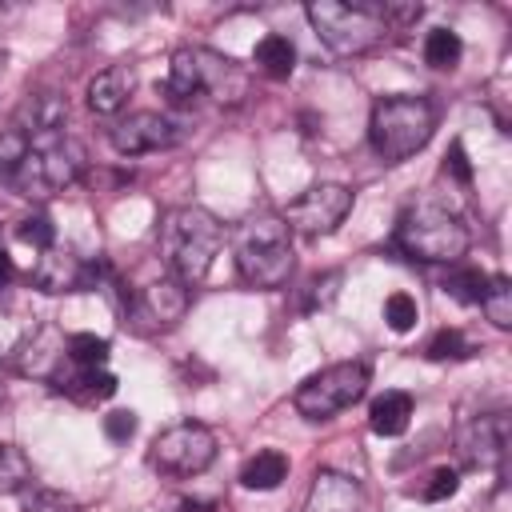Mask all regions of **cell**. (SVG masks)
<instances>
[{"mask_svg": "<svg viewBox=\"0 0 512 512\" xmlns=\"http://www.w3.org/2000/svg\"><path fill=\"white\" fill-rule=\"evenodd\" d=\"M220 244H224L220 220L212 212L196 208V204L172 208L160 220V256H164V268L184 288H196L212 272V260H216Z\"/></svg>", "mask_w": 512, "mask_h": 512, "instance_id": "obj_1", "label": "cell"}, {"mask_svg": "<svg viewBox=\"0 0 512 512\" xmlns=\"http://www.w3.org/2000/svg\"><path fill=\"white\" fill-rule=\"evenodd\" d=\"M396 244L424 264H456L468 252V224L456 208L424 196L396 220Z\"/></svg>", "mask_w": 512, "mask_h": 512, "instance_id": "obj_2", "label": "cell"}, {"mask_svg": "<svg viewBox=\"0 0 512 512\" xmlns=\"http://www.w3.org/2000/svg\"><path fill=\"white\" fill-rule=\"evenodd\" d=\"M436 132V104L428 96H384L372 108L368 120V140L372 152L384 164H400L408 156H416Z\"/></svg>", "mask_w": 512, "mask_h": 512, "instance_id": "obj_3", "label": "cell"}, {"mask_svg": "<svg viewBox=\"0 0 512 512\" xmlns=\"http://www.w3.org/2000/svg\"><path fill=\"white\" fill-rule=\"evenodd\" d=\"M236 268L252 288H280L292 276V232L276 212H256L236 228Z\"/></svg>", "mask_w": 512, "mask_h": 512, "instance_id": "obj_4", "label": "cell"}, {"mask_svg": "<svg viewBox=\"0 0 512 512\" xmlns=\"http://www.w3.org/2000/svg\"><path fill=\"white\" fill-rule=\"evenodd\" d=\"M80 172H84V148L60 132V136L28 140V152H24L20 164L8 172V180L16 184L20 196H28V200H48V196L64 192L68 184H76Z\"/></svg>", "mask_w": 512, "mask_h": 512, "instance_id": "obj_5", "label": "cell"}, {"mask_svg": "<svg viewBox=\"0 0 512 512\" xmlns=\"http://www.w3.org/2000/svg\"><path fill=\"white\" fill-rule=\"evenodd\" d=\"M308 24L316 28V36L336 52V56H360L368 52L380 36H384V4H368V0H312L308 4Z\"/></svg>", "mask_w": 512, "mask_h": 512, "instance_id": "obj_6", "label": "cell"}, {"mask_svg": "<svg viewBox=\"0 0 512 512\" xmlns=\"http://www.w3.org/2000/svg\"><path fill=\"white\" fill-rule=\"evenodd\" d=\"M364 392H368V368L360 360H340V364H328V368L312 372L308 380H300L292 404L308 420H332L336 412L352 408Z\"/></svg>", "mask_w": 512, "mask_h": 512, "instance_id": "obj_7", "label": "cell"}, {"mask_svg": "<svg viewBox=\"0 0 512 512\" xmlns=\"http://www.w3.org/2000/svg\"><path fill=\"white\" fill-rule=\"evenodd\" d=\"M212 460H216V436L196 420H180L152 440V464L168 476H200Z\"/></svg>", "mask_w": 512, "mask_h": 512, "instance_id": "obj_8", "label": "cell"}, {"mask_svg": "<svg viewBox=\"0 0 512 512\" xmlns=\"http://www.w3.org/2000/svg\"><path fill=\"white\" fill-rule=\"evenodd\" d=\"M352 212V192L344 184H312L304 188L288 208H284V224L288 232L300 236H328L344 224V216Z\"/></svg>", "mask_w": 512, "mask_h": 512, "instance_id": "obj_9", "label": "cell"}, {"mask_svg": "<svg viewBox=\"0 0 512 512\" xmlns=\"http://www.w3.org/2000/svg\"><path fill=\"white\" fill-rule=\"evenodd\" d=\"M184 312H188V288L180 280H172V276L136 288L128 296V308H124V316L132 320V328L144 332V336L176 328L184 320Z\"/></svg>", "mask_w": 512, "mask_h": 512, "instance_id": "obj_10", "label": "cell"}, {"mask_svg": "<svg viewBox=\"0 0 512 512\" xmlns=\"http://www.w3.org/2000/svg\"><path fill=\"white\" fill-rule=\"evenodd\" d=\"M108 140L120 156H144V152L172 148L180 140V124L168 112H128L108 128Z\"/></svg>", "mask_w": 512, "mask_h": 512, "instance_id": "obj_11", "label": "cell"}, {"mask_svg": "<svg viewBox=\"0 0 512 512\" xmlns=\"http://www.w3.org/2000/svg\"><path fill=\"white\" fill-rule=\"evenodd\" d=\"M192 68H196V88L208 92L212 100H220V104H240L244 100L248 72L236 60H228L212 48H192Z\"/></svg>", "mask_w": 512, "mask_h": 512, "instance_id": "obj_12", "label": "cell"}, {"mask_svg": "<svg viewBox=\"0 0 512 512\" xmlns=\"http://www.w3.org/2000/svg\"><path fill=\"white\" fill-rule=\"evenodd\" d=\"M48 380H52L56 392H64V396H72V400H80V404H96V400L116 396V376H112L108 368H84V364H72L68 352H64V360L52 368Z\"/></svg>", "mask_w": 512, "mask_h": 512, "instance_id": "obj_13", "label": "cell"}, {"mask_svg": "<svg viewBox=\"0 0 512 512\" xmlns=\"http://www.w3.org/2000/svg\"><path fill=\"white\" fill-rule=\"evenodd\" d=\"M460 448H464L468 464H476V468L500 464V460H504V448H508V416H504V412L476 416V420L460 432Z\"/></svg>", "mask_w": 512, "mask_h": 512, "instance_id": "obj_14", "label": "cell"}, {"mask_svg": "<svg viewBox=\"0 0 512 512\" xmlns=\"http://www.w3.org/2000/svg\"><path fill=\"white\" fill-rule=\"evenodd\" d=\"M64 120H68L64 96H56V92H32V96L16 108L12 128H16L24 140H44V136H60V132H64Z\"/></svg>", "mask_w": 512, "mask_h": 512, "instance_id": "obj_15", "label": "cell"}, {"mask_svg": "<svg viewBox=\"0 0 512 512\" xmlns=\"http://www.w3.org/2000/svg\"><path fill=\"white\" fill-rule=\"evenodd\" d=\"M360 504H364V492H360V484L352 476H344V472H316L304 512H360Z\"/></svg>", "mask_w": 512, "mask_h": 512, "instance_id": "obj_16", "label": "cell"}, {"mask_svg": "<svg viewBox=\"0 0 512 512\" xmlns=\"http://www.w3.org/2000/svg\"><path fill=\"white\" fill-rule=\"evenodd\" d=\"M132 88H136V72L128 64H112V68H104V72H96L88 80V92L84 96H88V108L96 116H116L128 104Z\"/></svg>", "mask_w": 512, "mask_h": 512, "instance_id": "obj_17", "label": "cell"}, {"mask_svg": "<svg viewBox=\"0 0 512 512\" xmlns=\"http://www.w3.org/2000/svg\"><path fill=\"white\" fill-rule=\"evenodd\" d=\"M96 276L92 264H80L72 252H60V248H48L36 264V284L44 292H72V288H88Z\"/></svg>", "mask_w": 512, "mask_h": 512, "instance_id": "obj_18", "label": "cell"}, {"mask_svg": "<svg viewBox=\"0 0 512 512\" xmlns=\"http://www.w3.org/2000/svg\"><path fill=\"white\" fill-rule=\"evenodd\" d=\"M408 420H412V396L408 392H396V388L384 392V396H376L372 408H368V428L376 436H400L408 428Z\"/></svg>", "mask_w": 512, "mask_h": 512, "instance_id": "obj_19", "label": "cell"}, {"mask_svg": "<svg viewBox=\"0 0 512 512\" xmlns=\"http://www.w3.org/2000/svg\"><path fill=\"white\" fill-rule=\"evenodd\" d=\"M252 60H256V68H260L268 80H288L292 68H296V44H292L288 36H280V32H268V36L256 44Z\"/></svg>", "mask_w": 512, "mask_h": 512, "instance_id": "obj_20", "label": "cell"}, {"mask_svg": "<svg viewBox=\"0 0 512 512\" xmlns=\"http://www.w3.org/2000/svg\"><path fill=\"white\" fill-rule=\"evenodd\" d=\"M284 476H288V456L284 452H272V448L248 456L244 468H240V484L252 488V492H272V488H280Z\"/></svg>", "mask_w": 512, "mask_h": 512, "instance_id": "obj_21", "label": "cell"}, {"mask_svg": "<svg viewBox=\"0 0 512 512\" xmlns=\"http://www.w3.org/2000/svg\"><path fill=\"white\" fill-rule=\"evenodd\" d=\"M464 56V40L452 32V28H432L424 36V60L432 68H456Z\"/></svg>", "mask_w": 512, "mask_h": 512, "instance_id": "obj_22", "label": "cell"}, {"mask_svg": "<svg viewBox=\"0 0 512 512\" xmlns=\"http://www.w3.org/2000/svg\"><path fill=\"white\" fill-rule=\"evenodd\" d=\"M480 308H484V316L496 328H512V284H508V276H488V288L480 296Z\"/></svg>", "mask_w": 512, "mask_h": 512, "instance_id": "obj_23", "label": "cell"}, {"mask_svg": "<svg viewBox=\"0 0 512 512\" xmlns=\"http://www.w3.org/2000/svg\"><path fill=\"white\" fill-rule=\"evenodd\" d=\"M108 356H112V348H108L104 336H92V332H76V336H68V360H72V364L104 368Z\"/></svg>", "mask_w": 512, "mask_h": 512, "instance_id": "obj_24", "label": "cell"}, {"mask_svg": "<svg viewBox=\"0 0 512 512\" xmlns=\"http://www.w3.org/2000/svg\"><path fill=\"white\" fill-rule=\"evenodd\" d=\"M32 480V460L16 444H0V492H16Z\"/></svg>", "mask_w": 512, "mask_h": 512, "instance_id": "obj_25", "label": "cell"}, {"mask_svg": "<svg viewBox=\"0 0 512 512\" xmlns=\"http://www.w3.org/2000/svg\"><path fill=\"white\" fill-rule=\"evenodd\" d=\"M484 288H488V276H484L480 268H456V272L444 280V292H448L452 300H460V304H480Z\"/></svg>", "mask_w": 512, "mask_h": 512, "instance_id": "obj_26", "label": "cell"}, {"mask_svg": "<svg viewBox=\"0 0 512 512\" xmlns=\"http://www.w3.org/2000/svg\"><path fill=\"white\" fill-rule=\"evenodd\" d=\"M428 360H464V356H472V344L464 340V332L460 328H440L432 340H428Z\"/></svg>", "mask_w": 512, "mask_h": 512, "instance_id": "obj_27", "label": "cell"}, {"mask_svg": "<svg viewBox=\"0 0 512 512\" xmlns=\"http://www.w3.org/2000/svg\"><path fill=\"white\" fill-rule=\"evenodd\" d=\"M20 512H76V500L56 488H32V492H24Z\"/></svg>", "mask_w": 512, "mask_h": 512, "instance_id": "obj_28", "label": "cell"}, {"mask_svg": "<svg viewBox=\"0 0 512 512\" xmlns=\"http://www.w3.org/2000/svg\"><path fill=\"white\" fill-rule=\"evenodd\" d=\"M416 316H420V308H416V300L408 292H392L384 300V320H388L392 332H408L416 324Z\"/></svg>", "mask_w": 512, "mask_h": 512, "instance_id": "obj_29", "label": "cell"}, {"mask_svg": "<svg viewBox=\"0 0 512 512\" xmlns=\"http://www.w3.org/2000/svg\"><path fill=\"white\" fill-rule=\"evenodd\" d=\"M16 236H20L24 244H32V248L48 252V248H52V240H56V228H52V220H48V216H28V220H20Z\"/></svg>", "mask_w": 512, "mask_h": 512, "instance_id": "obj_30", "label": "cell"}, {"mask_svg": "<svg viewBox=\"0 0 512 512\" xmlns=\"http://www.w3.org/2000/svg\"><path fill=\"white\" fill-rule=\"evenodd\" d=\"M456 488H460V472L444 464V468H436V472L428 476V484L420 488V496H424V500H448Z\"/></svg>", "mask_w": 512, "mask_h": 512, "instance_id": "obj_31", "label": "cell"}, {"mask_svg": "<svg viewBox=\"0 0 512 512\" xmlns=\"http://www.w3.org/2000/svg\"><path fill=\"white\" fill-rule=\"evenodd\" d=\"M444 172H448L456 184H472V164H468L464 140H452V148H448V156H444Z\"/></svg>", "mask_w": 512, "mask_h": 512, "instance_id": "obj_32", "label": "cell"}, {"mask_svg": "<svg viewBox=\"0 0 512 512\" xmlns=\"http://www.w3.org/2000/svg\"><path fill=\"white\" fill-rule=\"evenodd\" d=\"M132 432H136V416H132V412L120 408V412H108V416H104V436H108V440H128Z\"/></svg>", "mask_w": 512, "mask_h": 512, "instance_id": "obj_33", "label": "cell"}, {"mask_svg": "<svg viewBox=\"0 0 512 512\" xmlns=\"http://www.w3.org/2000/svg\"><path fill=\"white\" fill-rule=\"evenodd\" d=\"M12 276H16V268H12V256H8L4 248H0V288H4V284H8Z\"/></svg>", "mask_w": 512, "mask_h": 512, "instance_id": "obj_34", "label": "cell"}, {"mask_svg": "<svg viewBox=\"0 0 512 512\" xmlns=\"http://www.w3.org/2000/svg\"><path fill=\"white\" fill-rule=\"evenodd\" d=\"M0 404H4V380H0Z\"/></svg>", "mask_w": 512, "mask_h": 512, "instance_id": "obj_35", "label": "cell"}]
</instances>
